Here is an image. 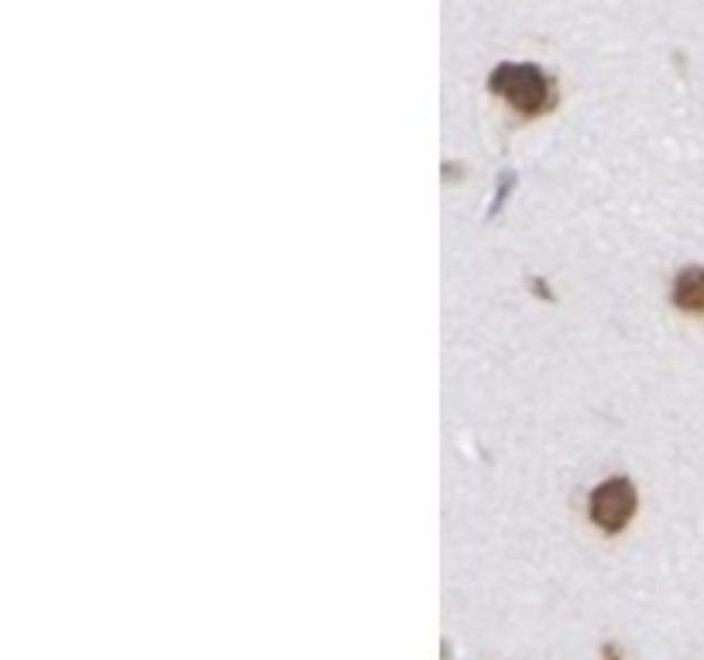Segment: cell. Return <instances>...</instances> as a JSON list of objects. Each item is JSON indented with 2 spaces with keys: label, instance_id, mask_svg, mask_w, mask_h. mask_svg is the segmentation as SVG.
Wrapping results in <instances>:
<instances>
[{
  "label": "cell",
  "instance_id": "cell-1",
  "mask_svg": "<svg viewBox=\"0 0 704 660\" xmlns=\"http://www.w3.org/2000/svg\"><path fill=\"white\" fill-rule=\"evenodd\" d=\"M492 90L516 107L519 114H543L554 101L550 80L536 66H502L492 76Z\"/></svg>",
  "mask_w": 704,
  "mask_h": 660
},
{
  "label": "cell",
  "instance_id": "cell-2",
  "mask_svg": "<svg viewBox=\"0 0 704 660\" xmlns=\"http://www.w3.org/2000/svg\"><path fill=\"white\" fill-rule=\"evenodd\" d=\"M588 513H591V523L601 526L605 533L626 530V523L635 513V489L626 479H612V482L598 485L595 495H591Z\"/></svg>",
  "mask_w": 704,
  "mask_h": 660
},
{
  "label": "cell",
  "instance_id": "cell-3",
  "mask_svg": "<svg viewBox=\"0 0 704 660\" xmlns=\"http://www.w3.org/2000/svg\"><path fill=\"white\" fill-rule=\"evenodd\" d=\"M674 303L684 313H704V269H684L674 282Z\"/></svg>",
  "mask_w": 704,
  "mask_h": 660
}]
</instances>
